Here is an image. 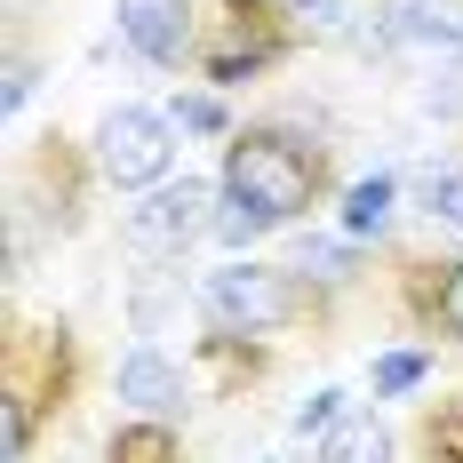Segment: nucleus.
I'll list each match as a JSON object with an SVG mask.
<instances>
[{"mask_svg": "<svg viewBox=\"0 0 463 463\" xmlns=\"http://www.w3.org/2000/svg\"><path fill=\"white\" fill-rule=\"evenodd\" d=\"M327 192V152L304 137H288V128H240L224 144V200L232 208H248V216H264V224H296V216H312Z\"/></svg>", "mask_w": 463, "mask_h": 463, "instance_id": "nucleus-1", "label": "nucleus"}, {"mask_svg": "<svg viewBox=\"0 0 463 463\" xmlns=\"http://www.w3.org/2000/svg\"><path fill=\"white\" fill-rule=\"evenodd\" d=\"M64 383H72V344H64V327H48V335L16 327V335H8V375H0V448H8V463H24L41 408H64Z\"/></svg>", "mask_w": 463, "mask_h": 463, "instance_id": "nucleus-2", "label": "nucleus"}, {"mask_svg": "<svg viewBox=\"0 0 463 463\" xmlns=\"http://www.w3.org/2000/svg\"><path fill=\"white\" fill-rule=\"evenodd\" d=\"M200 304H208V320L224 327V335H264V327H296L312 312V296H304V279L296 272H272V264H224V272H208L200 288Z\"/></svg>", "mask_w": 463, "mask_h": 463, "instance_id": "nucleus-3", "label": "nucleus"}, {"mask_svg": "<svg viewBox=\"0 0 463 463\" xmlns=\"http://www.w3.org/2000/svg\"><path fill=\"white\" fill-rule=\"evenodd\" d=\"M168 160H176V120L152 112V104H120L96 120V176L120 192H160L168 184Z\"/></svg>", "mask_w": 463, "mask_h": 463, "instance_id": "nucleus-4", "label": "nucleus"}, {"mask_svg": "<svg viewBox=\"0 0 463 463\" xmlns=\"http://www.w3.org/2000/svg\"><path fill=\"white\" fill-rule=\"evenodd\" d=\"M279 48H288V24H279L272 0H216L208 33H200V72L216 89H240L264 64H279Z\"/></svg>", "mask_w": 463, "mask_h": 463, "instance_id": "nucleus-5", "label": "nucleus"}, {"mask_svg": "<svg viewBox=\"0 0 463 463\" xmlns=\"http://www.w3.org/2000/svg\"><path fill=\"white\" fill-rule=\"evenodd\" d=\"M216 208H224V192L200 184V176L160 184V192H144L137 208H128V240L152 248V256H184L200 232H216Z\"/></svg>", "mask_w": 463, "mask_h": 463, "instance_id": "nucleus-6", "label": "nucleus"}, {"mask_svg": "<svg viewBox=\"0 0 463 463\" xmlns=\"http://www.w3.org/2000/svg\"><path fill=\"white\" fill-rule=\"evenodd\" d=\"M120 41L137 48L144 64L176 72L184 56H200V24H192V0H120Z\"/></svg>", "mask_w": 463, "mask_h": 463, "instance_id": "nucleus-7", "label": "nucleus"}, {"mask_svg": "<svg viewBox=\"0 0 463 463\" xmlns=\"http://www.w3.org/2000/svg\"><path fill=\"white\" fill-rule=\"evenodd\" d=\"M120 400H128L137 416H152V423L184 416V375H176V360H160V352H128V360H120Z\"/></svg>", "mask_w": 463, "mask_h": 463, "instance_id": "nucleus-8", "label": "nucleus"}, {"mask_svg": "<svg viewBox=\"0 0 463 463\" xmlns=\"http://www.w3.org/2000/svg\"><path fill=\"white\" fill-rule=\"evenodd\" d=\"M416 312L463 344V264H423L416 272Z\"/></svg>", "mask_w": 463, "mask_h": 463, "instance_id": "nucleus-9", "label": "nucleus"}, {"mask_svg": "<svg viewBox=\"0 0 463 463\" xmlns=\"http://www.w3.org/2000/svg\"><path fill=\"white\" fill-rule=\"evenodd\" d=\"M392 200H400V176H392V168L360 176V184L344 192V232H352V240H375V232L392 224Z\"/></svg>", "mask_w": 463, "mask_h": 463, "instance_id": "nucleus-10", "label": "nucleus"}, {"mask_svg": "<svg viewBox=\"0 0 463 463\" xmlns=\"http://www.w3.org/2000/svg\"><path fill=\"white\" fill-rule=\"evenodd\" d=\"M320 463H392V431L375 416H344L320 439Z\"/></svg>", "mask_w": 463, "mask_h": 463, "instance_id": "nucleus-11", "label": "nucleus"}, {"mask_svg": "<svg viewBox=\"0 0 463 463\" xmlns=\"http://www.w3.org/2000/svg\"><path fill=\"white\" fill-rule=\"evenodd\" d=\"M112 463H184V448H176V431H168V423L137 416V423H120V431H112Z\"/></svg>", "mask_w": 463, "mask_h": 463, "instance_id": "nucleus-12", "label": "nucleus"}, {"mask_svg": "<svg viewBox=\"0 0 463 463\" xmlns=\"http://www.w3.org/2000/svg\"><path fill=\"white\" fill-rule=\"evenodd\" d=\"M423 216L463 232V160H431L423 168Z\"/></svg>", "mask_w": 463, "mask_h": 463, "instance_id": "nucleus-13", "label": "nucleus"}, {"mask_svg": "<svg viewBox=\"0 0 463 463\" xmlns=\"http://www.w3.org/2000/svg\"><path fill=\"white\" fill-rule=\"evenodd\" d=\"M423 375H431V360H423V352H383V360H375V400H400V392H416Z\"/></svg>", "mask_w": 463, "mask_h": 463, "instance_id": "nucleus-14", "label": "nucleus"}, {"mask_svg": "<svg viewBox=\"0 0 463 463\" xmlns=\"http://www.w3.org/2000/svg\"><path fill=\"white\" fill-rule=\"evenodd\" d=\"M423 448H431L439 463H463V400H448V408L423 416Z\"/></svg>", "mask_w": 463, "mask_h": 463, "instance_id": "nucleus-15", "label": "nucleus"}, {"mask_svg": "<svg viewBox=\"0 0 463 463\" xmlns=\"http://www.w3.org/2000/svg\"><path fill=\"white\" fill-rule=\"evenodd\" d=\"M335 423H344V392H335V383H320V392H312V400H304V408H296V431H304V439H312V431H335Z\"/></svg>", "mask_w": 463, "mask_h": 463, "instance_id": "nucleus-16", "label": "nucleus"}, {"mask_svg": "<svg viewBox=\"0 0 463 463\" xmlns=\"http://www.w3.org/2000/svg\"><path fill=\"white\" fill-rule=\"evenodd\" d=\"M272 8L288 24H304V33H335L344 24V0H272Z\"/></svg>", "mask_w": 463, "mask_h": 463, "instance_id": "nucleus-17", "label": "nucleus"}, {"mask_svg": "<svg viewBox=\"0 0 463 463\" xmlns=\"http://www.w3.org/2000/svg\"><path fill=\"white\" fill-rule=\"evenodd\" d=\"M296 272H320V279H352V248H335V240H304Z\"/></svg>", "mask_w": 463, "mask_h": 463, "instance_id": "nucleus-18", "label": "nucleus"}, {"mask_svg": "<svg viewBox=\"0 0 463 463\" xmlns=\"http://www.w3.org/2000/svg\"><path fill=\"white\" fill-rule=\"evenodd\" d=\"M176 128H192V137H216L224 128V104L216 96H176V112H168Z\"/></svg>", "mask_w": 463, "mask_h": 463, "instance_id": "nucleus-19", "label": "nucleus"}, {"mask_svg": "<svg viewBox=\"0 0 463 463\" xmlns=\"http://www.w3.org/2000/svg\"><path fill=\"white\" fill-rule=\"evenodd\" d=\"M24 96H33V64H8V112H16Z\"/></svg>", "mask_w": 463, "mask_h": 463, "instance_id": "nucleus-20", "label": "nucleus"}]
</instances>
